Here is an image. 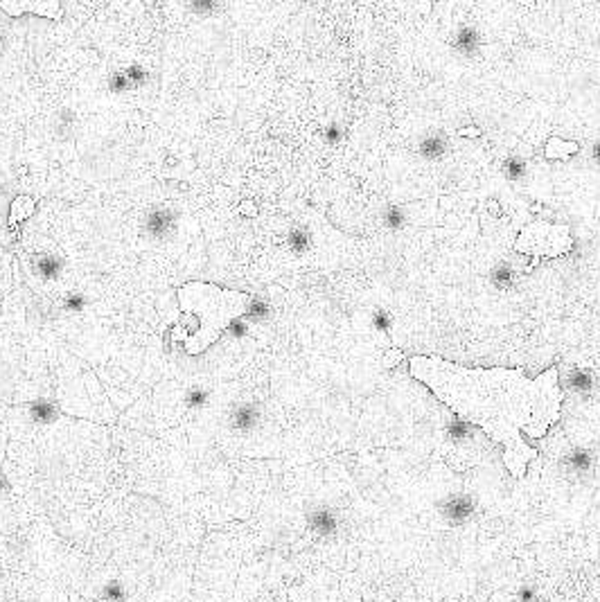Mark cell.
I'll use <instances>...</instances> for the list:
<instances>
[{"instance_id": "8", "label": "cell", "mask_w": 600, "mask_h": 602, "mask_svg": "<svg viewBox=\"0 0 600 602\" xmlns=\"http://www.w3.org/2000/svg\"><path fill=\"white\" fill-rule=\"evenodd\" d=\"M404 361V352L400 347H393V350H386L384 352V368H395L397 363Z\"/></svg>"}, {"instance_id": "6", "label": "cell", "mask_w": 600, "mask_h": 602, "mask_svg": "<svg viewBox=\"0 0 600 602\" xmlns=\"http://www.w3.org/2000/svg\"><path fill=\"white\" fill-rule=\"evenodd\" d=\"M0 12H5L10 19H21L25 12L39 14L41 19H61L63 7L59 3H0Z\"/></svg>"}, {"instance_id": "7", "label": "cell", "mask_w": 600, "mask_h": 602, "mask_svg": "<svg viewBox=\"0 0 600 602\" xmlns=\"http://www.w3.org/2000/svg\"><path fill=\"white\" fill-rule=\"evenodd\" d=\"M580 151V144L573 142V140H562V138H548L546 140V147H544V156L548 160H562L566 156H573V153Z\"/></svg>"}, {"instance_id": "5", "label": "cell", "mask_w": 600, "mask_h": 602, "mask_svg": "<svg viewBox=\"0 0 600 602\" xmlns=\"http://www.w3.org/2000/svg\"><path fill=\"white\" fill-rule=\"evenodd\" d=\"M7 453L0 451V539L16 533V528H23L32 517V510L23 496L16 490V485L7 469Z\"/></svg>"}, {"instance_id": "3", "label": "cell", "mask_w": 600, "mask_h": 602, "mask_svg": "<svg viewBox=\"0 0 600 602\" xmlns=\"http://www.w3.org/2000/svg\"><path fill=\"white\" fill-rule=\"evenodd\" d=\"M50 372L54 386V400L61 413L68 418L91 420L93 424H113L116 411L107 400L100 381L84 361H79L68 350H56L50 356Z\"/></svg>"}, {"instance_id": "1", "label": "cell", "mask_w": 600, "mask_h": 602, "mask_svg": "<svg viewBox=\"0 0 600 602\" xmlns=\"http://www.w3.org/2000/svg\"><path fill=\"white\" fill-rule=\"evenodd\" d=\"M409 375L504 447V462L515 478H524L528 462L537 458L524 436L542 440L559 422L564 404L557 365L531 379L524 368H465L442 356L418 354L409 359Z\"/></svg>"}, {"instance_id": "2", "label": "cell", "mask_w": 600, "mask_h": 602, "mask_svg": "<svg viewBox=\"0 0 600 602\" xmlns=\"http://www.w3.org/2000/svg\"><path fill=\"white\" fill-rule=\"evenodd\" d=\"M181 319L174 338L183 343L190 356L204 354L228 330L233 321L244 316L253 298L237 289H222L208 282H190L176 291Z\"/></svg>"}, {"instance_id": "4", "label": "cell", "mask_w": 600, "mask_h": 602, "mask_svg": "<svg viewBox=\"0 0 600 602\" xmlns=\"http://www.w3.org/2000/svg\"><path fill=\"white\" fill-rule=\"evenodd\" d=\"M571 248H573V237L569 228L544 224V222H535L531 226H526L515 241L517 253L533 255V259H539V262L542 257H559L569 253Z\"/></svg>"}, {"instance_id": "9", "label": "cell", "mask_w": 600, "mask_h": 602, "mask_svg": "<svg viewBox=\"0 0 600 602\" xmlns=\"http://www.w3.org/2000/svg\"><path fill=\"white\" fill-rule=\"evenodd\" d=\"M456 133H458V136H469V138H476V136H481V129H476V127H467V129H458Z\"/></svg>"}]
</instances>
